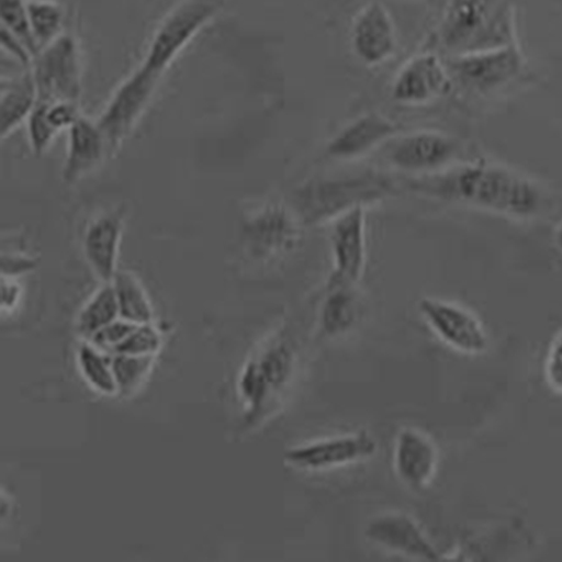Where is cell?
Returning <instances> with one entry per match:
<instances>
[{
  "label": "cell",
  "instance_id": "1",
  "mask_svg": "<svg viewBox=\"0 0 562 562\" xmlns=\"http://www.w3.org/2000/svg\"><path fill=\"white\" fill-rule=\"evenodd\" d=\"M431 191L442 200L515 220L535 218L544 207L543 191L533 179L482 160L447 170L434 181Z\"/></svg>",
  "mask_w": 562,
  "mask_h": 562
},
{
  "label": "cell",
  "instance_id": "2",
  "mask_svg": "<svg viewBox=\"0 0 562 562\" xmlns=\"http://www.w3.org/2000/svg\"><path fill=\"white\" fill-rule=\"evenodd\" d=\"M438 34L452 57L499 48L515 43L513 13L504 0H449Z\"/></svg>",
  "mask_w": 562,
  "mask_h": 562
},
{
  "label": "cell",
  "instance_id": "3",
  "mask_svg": "<svg viewBox=\"0 0 562 562\" xmlns=\"http://www.w3.org/2000/svg\"><path fill=\"white\" fill-rule=\"evenodd\" d=\"M225 4L226 0H182L157 27L143 61L130 76L157 91L177 57Z\"/></svg>",
  "mask_w": 562,
  "mask_h": 562
},
{
  "label": "cell",
  "instance_id": "4",
  "mask_svg": "<svg viewBox=\"0 0 562 562\" xmlns=\"http://www.w3.org/2000/svg\"><path fill=\"white\" fill-rule=\"evenodd\" d=\"M297 369V349L284 336H276L257 351L240 383L251 418L263 417L283 400L293 385Z\"/></svg>",
  "mask_w": 562,
  "mask_h": 562
},
{
  "label": "cell",
  "instance_id": "5",
  "mask_svg": "<svg viewBox=\"0 0 562 562\" xmlns=\"http://www.w3.org/2000/svg\"><path fill=\"white\" fill-rule=\"evenodd\" d=\"M451 78L474 95L488 97L517 80L526 58L517 43L499 48L453 56L447 64Z\"/></svg>",
  "mask_w": 562,
  "mask_h": 562
},
{
  "label": "cell",
  "instance_id": "6",
  "mask_svg": "<svg viewBox=\"0 0 562 562\" xmlns=\"http://www.w3.org/2000/svg\"><path fill=\"white\" fill-rule=\"evenodd\" d=\"M31 71L37 90V103H78L81 57L75 36L64 33L46 45L35 57Z\"/></svg>",
  "mask_w": 562,
  "mask_h": 562
},
{
  "label": "cell",
  "instance_id": "7",
  "mask_svg": "<svg viewBox=\"0 0 562 562\" xmlns=\"http://www.w3.org/2000/svg\"><path fill=\"white\" fill-rule=\"evenodd\" d=\"M384 179L360 177L312 184L301 195V213L307 221L334 220L341 213L379 200L389 192Z\"/></svg>",
  "mask_w": 562,
  "mask_h": 562
},
{
  "label": "cell",
  "instance_id": "8",
  "mask_svg": "<svg viewBox=\"0 0 562 562\" xmlns=\"http://www.w3.org/2000/svg\"><path fill=\"white\" fill-rule=\"evenodd\" d=\"M418 312L437 337L451 349L468 356L485 353L490 337L483 322L470 310L439 299L418 302Z\"/></svg>",
  "mask_w": 562,
  "mask_h": 562
},
{
  "label": "cell",
  "instance_id": "9",
  "mask_svg": "<svg viewBox=\"0 0 562 562\" xmlns=\"http://www.w3.org/2000/svg\"><path fill=\"white\" fill-rule=\"evenodd\" d=\"M330 245L334 271L327 289L356 286L367 263L366 205L355 206L333 220Z\"/></svg>",
  "mask_w": 562,
  "mask_h": 562
},
{
  "label": "cell",
  "instance_id": "10",
  "mask_svg": "<svg viewBox=\"0 0 562 562\" xmlns=\"http://www.w3.org/2000/svg\"><path fill=\"white\" fill-rule=\"evenodd\" d=\"M378 448L376 439L361 430L294 447L284 460L303 472H323L368 460Z\"/></svg>",
  "mask_w": 562,
  "mask_h": 562
},
{
  "label": "cell",
  "instance_id": "11",
  "mask_svg": "<svg viewBox=\"0 0 562 562\" xmlns=\"http://www.w3.org/2000/svg\"><path fill=\"white\" fill-rule=\"evenodd\" d=\"M453 80L441 58L432 53L411 58L398 70L393 85V100L402 105H426L452 90Z\"/></svg>",
  "mask_w": 562,
  "mask_h": 562
},
{
  "label": "cell",
  "instance_id": "12",
  "mask_svg": "<svg viewBox=\"0 0 562 562\" xmlns=\"http://www.w3.org/2000/svg\"><path fill=\"white\" fill-rule=\"evenodd\" d=\"M351 46L356 57L369 67L381 66L395 56L397 30L382 3L371 2L357 14L351 27Z\"/></svg>",
  "mask_w": 562,
  "mask_h": 562
},
{
  "label": "cell",
  "instance_id": "13",
  "mask_svg": "<svg viewBox=\"0 0 562 562\" xmlns=\"http://www.w3.org/2000/svg\"><path fill=\"white\" fill-rule=\"evenodd\" d=\"M459 151V144L450 135L437 131H417L397 138L389 158L400 170L429 172L450 166Z\"/></svg>",
  "mask_w": 562,
  "mask_h": 562
},
{
  "label": "cell",
  "instance_id": "14",
  "mask_svg": "<svg viewBox=\"0 0 562 562\" xmlns=\"http://www.w3.org/2000/svg\"><path fill=\"white\" fill-rule=\"evenodd\" d=\"M366 537L386 550L407 558L438 561L441 557L420 526L405 513H386L374 518Z\"/></svg>",
  "mask_w": 562,
  "mask_h": 562
},
{
  "label": "cell",
  "instance_id": "15",
  "mask_svg": "<svg viewBox=\"0 0 562 562\" xmlns=\"http://www.w3.org/2000/svg\"><path fill=\"white\" fill-rule=\"evenodd\" d=\"M438 464V448L427 434L415 428H405L398 434L394 468L402 484L416 492L426 490L436 477Z\"/></svg>",
  "mask_w": 562,
  "mask_h": 562
},
{
  "label": "cell",
  "instance_id": "16",
  "mask_svg": "<svg viewBox=\"0 0 562 562\" xmlns=\"http://www.w3.org/2000/svg\"><path fill=\"white\" fill-rule=\"evenodd\" d=\"M300 239L297 218L285 206L272 204L248 225V241L256 257L271 259L295 248Z\"/></svg>",
  "mask_w": 562,
  "mask_h": 562
},
{
  "label": "cell",
  "instance_id": "17",
  "mask_svg": "<svg viewBox=\"0 0 562 562\" xmlns=\"http://www.w3.org/2000/svg\"><path fill=\"white\" fill-rule=\"evenodd\" d=\"M124 216L109 211L93 218L86 228L83 252L92 272L103 284L112 283L116 272Z\"/></svg>",
  "mask_w": 562,
  "mask_h": 562
},
{
  "label": "cell",
  "instance_id": "18",
  "mask_svg": "<svg viewBox=\"0 0 562 562\" xmlns=\"http://www.w3.org/2000/svg\"><path fill=\"white\" fill-rule=\"evenodd\" d=\"M398 126L387 116L372 112L356 119L327 146V155L337 160H353L387 143Z\"/></svg>",
  "mask_w": 562,
  "mask_h": 562
},
{
  "label": "cell",
  "instance_id": "19",
  "mask_svg": "<svg viewBox=\"0 0 562 562\" xmlns=\"http://www.w3.org/2000/svg\"><path fill=\"white\" fill-rule=\"evenodd\" d=\"M110 154L106 139L98 123L80 117L69 128V146L63 176L67 182L79 180Z\"/></svg>",
  "mask_w": 562,
  "mask_h": 562
},
{
  "label": "cell",
  "instance_id": "20",
  "mask_svg": "<svg viewBox=\"0 0 562 562\" xmlns=\"http://www.w3.org/2000/svg\"><path fill=\"white\" fill-rule=\"evenodd\" d=\"M319 311L323 331L329 337L350 333L361 317V302L355 286L330 288Z\"/></svg>",
  "mask_w": 562,
  "mask_h": 562
},
{
  "label": "cell",
  "instance_id": "21",
  "mask_svg": "<svg viewBox=\"0 0 562 562\" xmlns=\"http://www.w3.org/2000/svg\"><path fill=\"white\" fill-rule=\"evenodd\" d=\"M36 103L37 90L31 69L20 78L2 85V98H0L2 138L29 119Z\"/></svg>",
  "mask_w": 562,
  "mask_h": 562
},
{
  "label": "cell",
  "instance_id": "22",
  "mask_svg": "<svg viewBox=\"0 0 562 562\" xmlns=\"http://www.w3.org/2000/svg\"><path fill=\"white\" fill-rule=\"evenodd\" d=\"M120 317L135 325L153 323L154 308L148 294L135 274L117 271L112 280Z\"/></svg>",
  "mask_w": 562,
  "mask_h": 562
},
{
  "label": "cell",
  "instance_id": "23",
  "mask_svg": "<svg viewBox=\"0 0 562 562\" xmlns=\"http://www.w3.org/2000/svg\"><path fill=\"white\" fill-rule=\"evenodd\" d=\"M120 318V308L112 283L104 284L87 302L77 319V330L90 340L99 331Z\"/></svg>",
  "mask_w": 562,
  "mask_h": 562
},
{
  "label": "cell",
  "instance_id": "24",
  "mask_svg": "<svg viewBox=\"0 0 562 562\" xmlns=\"http://www.w3.org/2000/svg\"><path fill=\"white\" fill-rule=\"evenodd\" d=\"M31 30L40 52L63 33L64 9L54 0H27Z\"/></svg>",
  "mask_w": 562,
  "mask_h": 562
},
{
  "label": "cell",
  "instance_id": "25",
  "mask_svg": "<svg viewBox=\"0 0 562 562\" xmlns=\"http://www.w3.org/2000/svg\"><path fill=\"white\" fill-rule=\"evenodd\" d=\"M78 363L90 386L105 395L119 393L112 359L105 356V351L91 342L83 344L78 350Z\"/></svg>",
  "mask_w": 562,
  "mask_h": 562
},
{
  "label": "cell",
  "instance_id": "26",
  "mask_svg": "<svg viewBox=\"0 0 562 562\" xmlns=\"http://www.w3.org/2000/svg\"><path fill=\"white\" fill-rule=\"evenodd\" d=\"M155 363V356H133L115 353L112 369L119 393L130 394L148 379Z\"/></svg>",
  "mask_w": 562,
  "mask_h": 562
},
{
  "label": "cell",
  "instance_id": "27",
  "mask_svg": "<svg viewBox=\"0 0 562 562\" xmlns=\"http://www.w3.org/2000/svg\"><path fill=\"white\" fill-rule=\"evenodd\" d=\"M26 2L27 0H2L0 18L2 26L14 34L35 59L40 49L31 30Z\"/></svg>",
  "mask_w": 562,
  "mask_h": 562
},
{
  "label": "cell",
  "instance_id": "28",
  "mask_svg": "<svg viewBox=\"0 0 562 562\" xmlns=\"http://www.w3.org/2000/svg\"><path fill=\"white\" fill-rule=\"evenodd\" d=\"M162 346V337L153 323L136 325L132 334L113 353L155 356Z\"/></svg>",
  "mask_w": 562,
  "mask_h": 562
},
{
  "label": "cell",
  "instance_id": "29",
  "mask_svg": "<svg viewBox=\"0 0 562 562\" xmlns=\"http://www.w3.org/2000/svg\"><path fill=\"white\" fill-rule=\"evenodd\" d=\"M26 121L31 148L35 155H42L48 150L59 132L46 116L44 104L37 103Z\"/></svg>",
  "mask_w": 562,
  "mask_h": 562
},
{
  "label": "cell",
  "instance_id": "30",
  "mask_svg": "<svg viewBox=\"0 0 562 562\" xmlns=\"http://www.w3.org/2000/svg\"><path fill=\"white\" fill-rule=\"evenodd\" d=\"M135 324L121 317L99 331L89 341L101 350L114 351L135 329Z\"/></svg>",
  "mask_w": 562,
  "mask_h": 562
},
{
  "label": "cell",
  "instance_id": "31",
  "mask_svg": "<svg viewBox=\"0 0 562 562\" xmlns=\"http://www.w3.org/2000/svg\"><path fill=\"white\" fill-rule=\"evenodd\" d=\"M544 379L552 392L562 395V331L554 337L546 356Z\"/></svg>",
  "mask_w": 562,
  "mask_h": 562
},
{
  "label": "cell",
  "instance_id": "32",
  "mask_svg": "<svg viewBox=\"0 0 562 562\" xmlns=\"http://www.w3.org/2000/svg\"><path fill=\"white\" fill-rule=\"evenodd\" d=\"M46 116H48L54 127L60 132L70 128L80 117L78 103L74 102H56L45 104Z\"/></svg>",
  "mask_w": 562,
  "mask_h": 562
},
{
  "label": "cell",
  "instance_id": "33",
  "mask_svg": "<svg viewBox=\"0 0 562 562\" xmlns=\"http://www.w3.org/2000/svg\"><path fill=\"white\" fill-rule=\"evenodd\" d=\"M35 267L36 261L32 258L9 254L2 256L3 277L15 278L32 271Z\"/></svg>",
  "mask_w": 562,
  "mask_h": 562
},
{
  "label": "cell",
  "instance_id": "34",
  "mask_svg": "<svg viewBox=\"0 0 562 562\" xmlns=\"http://www.w3.org/2000/svg\"><path fill=\"white\" fill-rule=\"evenodd\" d=\"M21 288L16 283L15 278L2 277V286H0V302L2 308H14L21 299Z\"/></svg>",
  "mask_w": 562,
  "mask_h": 562
},
{
  "label": "cell",
  "instance_id": "35",
  "mask_svg": "<svg viewBox=\"0 0 562 562\" xmlns=\"http://www.w3.org/2000/svg\"><path fill=\"white\" fill-rule=\"evenodd\" d=\"M554 246L558 251L562 255V221L558 224L553 234Z\"/></svg>",
  "mask_w": 562,
  "mask_h": 562
}]
</instances>
